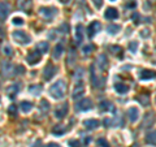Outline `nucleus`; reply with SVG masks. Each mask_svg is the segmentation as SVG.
I'll return each mask as SVG.
<instances>
[{"instance_id":"8fccbe9b","label":"nucleus","mask_w":156,"mask_h":147,"mask_svg":"<svg viewBox=\"0 0 156 147\" xmlns=\"http://www.w3.org/2000/svg\"><path fill=\"white\" fill-rule=\"evenodd\" d=\"M41 145H42V142H41V141H38V142H37V143H35V145H34L33 147H42Z\"/></svg>"},{"instance_id":"4be33fe9","label":"nucleus","mask_w":156,"mask_h":147,"mask_svg":"<svg viewBox=\"0 0 156 147\" xmlns=\"http://www.w3.org/2000/svg\"><path fill=\"white\" fill-rule=\"evenodd\" d=\"M146 142L151 146H156V130H151L146 134Z\"/></svg>"},{"instance_id":"ea45409f","label":"nucleus","mask_w":156,"mask_h":147,"mask_svg":"<svg viewBox=\"0 0 156 147\" xmlns=\"http://www.w3.org/2000/svg\"><path fill=\"white\" fill-rule=\"evenodd\" d=\"M136 48H138V43L136 42H130V45H129V50L131 51V52H136Z\"/></svg>"},{"instance_id":"37998d69","label":"nucleus","mask_w":156,"mask_h":147,"mask_svg":"<svg viewBox=\"0 0 156 147\" xmlns=\"http://www.w3.org/2000/svg\"><path fill=\"white\" fill-rule=\"evenodd\" d=\"M94 2V4H95V7L99 9V8H101V5H103V0H92Z\"/></svg>"},{"instance_id":"f8f14e48","label":"nucleus","mask_w":156,"mask_h":147,"mask_svg":"<svg viewBox=\"0 0 156 147\" xmlns=\"http://www.w3.org/2000/svg\"><path fill=\"white\" fill-rule=\"evenodd\" d=\"M96 65H98V68H99V70H105L107 69V66H108V59H107V56L104 55V53H101V55L98 56Z\"/></svg>"},{"instance_id":"1a4fd4ad","label":"nucleus","mask_w":156,"mask_h":147,"mask_svg":"<svg viewBox=\"0 0 156 147\" xmlns=\"http://www.w3.org/2000/svg\"><path fill=\"white\" fill-rule=\"evenodd\" d=\"M104 125L105 126H122L124 125L122 117H121V115L117 113L115 116V119H105L104 120Z\"/></svg>"},{"instance_id":"a19ab883","label":"nucleus","mask_w":156,"mask_h":147,"mask_svg":"<svg viewBox=\"0 0 156 147\" xmlns=\"http://www.w3.org/2000/svg\"><path fill=\"white\" fill-rule=\"evenodd\" d=\"M12 21H13V23H14V25H18V26L23 25V20H22L21 17H14V18L12 20Z\"/></svg>"},{"instance_id":"f257e3e1","label":"nucleus","mask_w":156,"mask_h":147,"mask_svg":"<svg viewBox=\"0 0 156 147\" xmlns=\"http://www.w3.org/2000/svg\"><path fill=\"white\" fill-rule=\"evenodd\" d=\"M23 72H25V69L21 65H13L9 61L2 63V74L5 78H12L17 74H22Z\"/></svg>"},{"instance_id":"a878e982","label":"nucleus","mask_w":156,"mask_h":147,"mask_svg":"<svg viewBox=\"0 0 156 147\" xmlns=\"http://www.w3.org/2000/svg\"><path fill=\"white\" fill-rule=\"evenodd\" d=\"M99 109L101 112H107V111H113V106H112V103L109 102H101L99 104Z\"/></svg>"},{"instance_id":"dca6fc26","label":"nucleus","mask_w":156,"mask_h":147,"mask_svg":"<svg viewBox=\"0 0 156 147\" xmlns=\"http://www.w3.org/2000/svg\"><path fill=\"white\" fill-rule=\"evenodd\" d=\"M17 5H18V9H21V11L29 12L33 7V0H18Z\"/></svg>"},{"instance_id":"c03bdc74","label":"nucleus","mask_w":156,"mask_h":147,"mask_svg":"<svg viewBox=\"0 0 156 147\" xmlns=\"http://www.w3.org/2000/svg\"><path fill=\"white\" fill-rule=\"evenodd\" d=\"M148 31H150V30H147V29H144V30H143L142 33H140V35H142L143 38H147V37H148V34H150Z\"/></svg>"},{"instance_id":"79ce46f5","label":"nucleus","mask_w":156,"mask_h":147,"mask_svg":"<svg viewBox=\"0 0 156 147\" xmlns=\"http://www.w3.org/2000/svg\"><path fill=\"white\" fill-rule=\"evenodd\" d=\"M69 146L70 147H81V143L77 139H70L69 141Z\"/></svg>"},{"instance_id":"b1692460","label":"nucleus","mask_w":156,"mask_h":147,"mask_svg":"<svg viewBox=\"0 0 156 147\" xmlns=\"http://www.w3.org/2000/svg\"><path fill=\"white\" fill-rule=\"evenodd\" d=\"M35 50L41 53H47L48 50H50V45H48L47 42H39L35 47Z\"/></svg>"},{"instance_id":"20e7f679","label":"nucleus","mask_w":156,"mask_h":147,"mask_svg":"<svg viewBox=\"0 0 156 147\" xmlns=\"http://www.w3.org/2000/svg\"><path fill=\"white\" fill-rule=\"evenodd\" d=\"M90 76H91V83L94 87H103L104 86V80L100 78L98 76V72H96V65L92 64L91 68H90Z\"/></svg>"},{"instance_id":"49530a36","label":"nucleus","mask_w":156,"mask_h":147,"mask_svg":"<svg viewBox=\"0 0 156 147\" xmlns=\"http://www.w3.org/2000/svg\"><path fill=\"white\" fill-rule=\"evenodd\" d=\"M47 147H61L60 145H57V143H48Z\"/></svg>"},{"instance_id":"72a5a7b5","label":"nucleus","mask_w":156,"mask_h":147,"mask_svg":"<svg viewBox=\"0 0 156 147\" xmlns=\"http://www.w3.org/2000/svg\"><path fill=\"white\" fill-rule=\"evenodd\" d=\"M120 30H121L120 25H108V26H107V31H108L109 34H112V35L116 34V33H119Z\"/></svg>"},{"instance_id":"f704fd0d","label":"nucleus","mask_w":156,"mask_h":147,"mask_svg":"<svg viewBox=\"0 0 156 147\" xmlns=\"http://www.w3.org/2000/svg\"><path fill=\"white\" fill-rule=\"evenodd\" d=\"M92 51H94V45H91V43L86 45L83 48H82V52H83V55H85V56H89Z\"/></svg>"},{"instance_id":"bb28decb","label":"nucleus","mask_w":156,"mask_h":147,"mask_svg":"<svg viewBox=\"0 0 156 147\" xmlns=\"http://www.w3.org/2000/svg\"><path fill=\"white\" fill-rule=\"evenodd\" d=\"M39 109H41L42 115L44 116L48 113V111H50V103H48L47 100H42L41 104H39Z\"/></svg>"},{"instance_id":"ddd939ff","label":"nucleus","mask_w":156,"mask_h":147,"mask_svg":"<svg viewBox=\"0 0 156 147\" xmlns=\"http://www.w3.org/2000/svg\"><path fill=\"white\" fill-rule=\"evenodd\" d=\"M39 13L42 14L44 18H47V20H51L53 16L56 14V9L55 8H46V7H42L41 9H39Z\"/></svg>"},{"instance_id":"09e8293b","label":"nucleus","mask_w":156,"mask_h":147,"mask_svg":"<svg viewBox=\"0 0 156 147\" xmlns=\"http://www.w3.org/2000/svg\"><path fill=\"white\" fill-rule=\"evenodd\" d=\"M90 142H91V138H90V137H86V138H85V143L87 145V143H90Z\"/></svg>"},{"instance_id":"7c9ffc66","label":"nucleus","mask_w":156,"mask_h":147,"mask_svg":"<svg viewBox=\"0 0 156 147\" xmlns=\"http://www.w3.org/2000/svg\"><path fill=\"white\" fill-rule=\"evenodd\" d=\"M65 131H66V128L64 125H56L52 129V133L55 135H62V134H65Z\"/></svg>"},{"instance_id":"3c124183","label":"nucleus","mask_w":156,"mask_h":147,"mask_svg":"<svg viewBox=\"0 0 156 147\" xmlns=\"http://www.w3.org/2000/svg\"><path fill=\"white\" fill-rule=\"evenodd\" d=\"M60 2H61V3H64V4H66V3H69L70 0H60Z\"/></svg>"},{"instance_id":"aec40b11","label":"nucleus","mask_w":156,"mask_h":147,"mask_svg":"<svg viewBox=\"0 0 156 147\" xmlns=\"http://www.w3.org/2000/svg\"><path fill=\"white\" fill-rule=\"evenodd\" d=\"M83 125H85V128L86 129H89V130H94L96 128H99V121L95 120V119H89V120H86L83 122Z\"/></svg>"},{"instance_id":"412c9836","label":"nucleus","mask_w":156,"mask_h":147,"mask_svg":"<svg viewBox=\"0 0 156 147\" xmlns=\"http://www.w3.org/2000/svg\"><path fill=\"white\" fill-rule=\"evenodd\" d=\"M104 17L107 18V20H116L117 17H119V12H117V9L116 8H108L105 11V13H104Z\"/></svg>"},{"instance_id":"2f4dec72","label":"nucleus","mask_w":156,"mask_h":147,"mask_svg":"<svg viewBox=\"0 0 156 147\" xmlns=\"http://www.w3.org/2000/svg\"><path fill=\"white\" fill-rule=\"evenodd\" d=\"M136 100H138L140 104L144 106V107H147V106L150 104V98H148V95H146V94L138 96V98H136Z\"/></svg>"},{"instance_id":"a18cd8bd","label":"nucleus","mask_w":156,"mask_h":147,"mask_svg":"<svg viewBox=\"0 0 156 147\" xmlns=\"http://www.w3.org/2000/svg\"><path fill=\"white\" fill-rule=\"evenodd\" d=\"M133 18H134V22L135 23H139V16H138V14H134V16H133Z\"/></svg>"},{"instance_id":"9b49d317","label":"nucleus","mask_w":156,"mask_h":147,"mask_svg":"<svg viewBox=\"0 0 156 147\" xmlns=\"http://www.w3.org/2000/svg\"><path fill=\"white\" fill-rule=\"evenodd\" d=\"M156 78V72L151 70V69H143L139 72V80L142 81H147V80H154Z\"/></svg>"},{"instance_id":"603ef678","label":"nucleus","mask_w":156,"mask_h":147,"mask_svg":"<svg viewBox=\"0 0 156 147\" xmlns=\"http://www.w3.org/2000/svg\"><path fill=\"white\" fill-rule=\"evenodd\" d=\"M112 2H115V0H112Z\"/></svg>"},{"instance_id":"39448f33","label":"nucleus","mask_w":156,"mask_h":147,"mask_svg":"<svg viewBox=\"0 0 156 147\" xmlns=\"http://www.w3.org/2000/svg\"><path fill=\"white\" fill-rule=\"evenodd\" d=\"M68 111H69V106L68 103H62V104L57 106V108L55 109V117L57 120H61L68 115Z\"/></svg>"},{"instance_id":"f03ea898","label":"nucleus","mask_w":156,"mask_h":147,"mask_svg":"<svg viewBox=\"0 0 156 147\" xmlns=\"http://www.w3.org/2000/svg\"><path fill=\"white\" fill-rule=\"evenodd\" d=\"M65 94H66V83L62 80H58L50 87V95L53 99H62Z\"/></svg>"},{"instance_id":"6ab92c4d","label":"nucleus","mask_w":156,"mask_h":147,"mask_svg":"<svg viewBox=\"0 0 156 147\" xmlns=\"http://www.w3.org/2000/svg\"><path fill=\"white\" fill-rule=\"evenodd\" d=\"M62 52H64V45H62V43H58V45H56V46H55V48H53L52 57L55 59V60H58V59L61 57Z\"/></svg>"},{"instance_id":"473e14b6","label":"nucleus","mask_w":156,"mask_h":147,"mask_svg":"<svg viewBox=\"0 0 156 147\" xmlns=\"http://www.w3.org/2000/svg\"><path fill=\"white\" fill-rule=\"evenodd\" d=\"M74 61H76V51L74 50H70L69 52V56H68V60H66V64L72 66L73 64H74Z\"/></svg>"},{"instance_id":"58836bf2","label":"nucleus","mask_w":156,"mask_h":147,"mask_svg":"<svg viewBox=\"0 0 156 147\" xmlns=\"http://www.w3.org/2000/svg\"><path fill=\"white\" fill-rule=\"evenodd\" d=\"M125 7L128 8V9H134V8L136 7V2H135V0H129V2L126 3Z\"/></svg>"},{"instance_id":"7ed1b4c3","label":"nucleus","mask_w":156,"mask_h":147,"mask_svg":"<svg viewBox=\"0 0 156 147\" xmlns=\"http://www.w3.org/2000/svg\"><path fill=\"white\" fill-rule=\"evenodd\" d=\"M12 38L18 43V45H29V43L31 42L30 35H27V34H26L25 31H22V30H16V31H13Z\"/></svg>"},{"instance_id":"9d476101","label":"nucleus","mask_w":156,"mask_h":147,"mask_svg":"<svg viewBox=\"0 0 156 147\" xmlns=\"http://www.w3.org/2000/svg\"><path fill=\"white\" fill-rule=\"evenodd\" d=\"M100 29H101V25L99 21H92L90 23L89 29H87V35H89V38H92L98 31H100Z\"/></svg>"},{"instance_id":"6e6552de","label":"nucleus","mask_w":156,"mask_h":147,"mask_svg":"<svg viewBox=\"0 0 156 147\" xmlns=\"http://www.w3.org/2000/svg\"><path fill=\"white\" fill-rule=\"evenodd\" d=\"M56 73H57V68H56L55 65H53V64H51V63H50V64H47V66L44 68V73H43V78H44L46 81H50L51 78L56 74Z\"/></svg>"},{"instance_id":"c85d7f7f","label":"nucleus","mask_w":156,"mask_h":147,"mask_svg":"<svg viewBox=\"0 0 156 147\" xmlns=\"http://www.w3.org/2000/svg\"><path fill=\"white\" fill-rule=\"evenodd\" d=\"M115 89H116V91L119 92V94H126V92L129 91V87L126 85H124V83H116Z\"/></svg>"},{"instance_id":"4c0bfd02","label":"nucleus","mask_w":156,"mask_h":147,"mask_svg":"<svg viewBox=\"0 0 156 147\" xmlns=\"http://www.w3.org/2000/svg\"><path fill=\"white\" fill-rule=\"evenodd\" d=\"M98 146H100V147H109V143L104 138H99V139H98Z\"/></svg>"},{"instance_id":"c756f323","label":"nucleus","mask_w":156,"mask_h":147,"mask_svg":"<svg viewBox=\"0 0 156 147\" xmlns=\"http://www.w3.org/2000/svg\"><path fill=\"white\" fill-rule=\"evenodd\" d=\"M20 107H21V111L23 112V113H27V112H30L33 109V104L30 102H21V104H20Z\"/></svg>"},{"instance_id":"c9c22d12","label":"nucleus","mask_w":156,"mask_h":147,"mask_svg":"<svg viewBox=\"0 0 156 147\" xmlns=\"http://www.w3.org/2000/svg\"><path fill=\"white\" fill-rule=\"evenodd\" d=\"M3 53H4V55H7V56H12V55H13V50H12V47L5 43V45L3 46Z\"/></svg>"},{"instance_id":"de8ad7c7","label":"nucleus","mask_w":156,"mask_h":147,"mask_svg":"<svg viewBox=\"0 0 156 147\" xmlns=\"http://www.w3.org/2000/svg\"><path fill=\"white\" fill-rule=\"evenodd\" d=\"M3 39H4V33H3L2 29H0V43L3 42Z\"/></svg>"},{"instance_id":"4468645a","label":"nucleus","mask_w":156,"mask_h":147,"mask_svg":"<svg viewBox=\"0 0 156 147\" xmlns=\"http://www.w3.org/2000/svg\"><path fill=\"white\" fill-rule=\"evenodd\" d=\"M11 12V7L5 2H0V20H5Z\"/></svg>"},{"instance_id":"a211bd4d","label":"nucleus","mask_w":156,"mask_h":147,"mask_svg":"<svg viewBox=\"0 0 156 147\" xmlns=\"http://www.w3.org/2000/svg\"><path fill=\"white\" fill-rule=\"evenodd\" d=\"M82 41H83V25L80 23L76 27V43L77 45H81Z\"/></svg>"},{"instance_id":"0eeeda50","label":"nucleus","mask_w":156,"mask_h":147,"mask_svg":"<svg viewBox=\"0 0 156 147\" xmlns=\"http://www.w3.org/2000/svg\"><path fill=\"white\" fill-rule=\"evenodd\" d=\"M91 108H92V102H91V99H89V98H85V99L80 100L76 104L77 111H89Z\"/></svg>"},{"instance_id":"e433bc0d","label":"nucleus","mask_w":156,"mask_h":147,"mask_svg":"<svg viewBox=\"0 0 156 147\" xmlns=\"http://www.w3.org/2000/svg\"><path fill=\"white\" fill-rule=\"evenodd\" d=\"M8 113L11 115V116H16L17 115V107H16V104H12L11 107H9Z\"/></svg>"},{"instance_id":"5701e85b","label":"nucleus","mask_w":156,"mask_h":147,"mask_svg":"<svg viewBox=\"0 0 156 147\" xmlns=\"http://www.w3.org/2000/svg\"><path fill=\"white\" fill-rule=\"evenodd\" d=\"M155 122V117H154V113L152 112H150V113L146 115L144 120H143V128H148Z\"/></svg>"},{"instance_id":"393cba45","label":"nucleus","mask_w":156,"mask_h":147,"mask_svg":"<svg viewBox=\"0 0 156 147\" xmlns=\"http://www.w3.org/2000/svg\"><path fill=\"white\" fill-rule=\"evenodd\" d=\"M83 92H85V87H83V83H80V87H76L74 91H73V99H77V98H80L83 95Z\"/></svg>"},{"instance_id":"2eb2a0df","label":"nucleus","mask_w":156,"mask_h":147,"mask_svg":"<svg viewBox=\"0 0 156 147\" xmlns=\"http://www.w3.org/2000/svg\"><path fill=\"white\" fill-rule=\"evenodd\" d=\"M20 89H21V83H20V82L13 83V85H11V86H9L8 89H7V94L9 95V98H12V99H13V98L18 94Z\"/></svg>"},{"instance_id":"cd10ccee","label":"nucleus","mask_w":156,"mask_h":147,"mask_svg":"<svg viewBox=\"0 0 156 147\" xmlns=\"http://www.w3.org/2000/svg\"><path fill=\"white\" fill-rule=\"evenodd\" d=\"M42 85H33V86H30L29 87V91H30V94L31 95H41V92H42Z\"/></svg>"},{"instance_id":"f3484780","label":"nucleus","mask_w":156,"mask_h":147,"mask_svg":"<svg viewBox=\"0 0 156 147\" xmlns=\"http://www.w3.org/2000/svg\"><path fill=\"white\" fill-rule=\"evenodd\" d=\"M128 116H129V120L131 122H135L136 120L139 119V111L136 107H130L128 109Z\"/></svg>"},{"instance_id":"423d86ee","label":"nucleus","mask_w":156,"mask_h":147,"mask_svg":"<svg viewBox=\"0 0 156 147\" xmlns=\"http://www.w3.org/2000/svg\"><path fill=\"white\" fill-rule=\"evenodd\" d=\"M41 59H42V53L38 52V51L35 50V51H30V52L27 53L26 61H27L30 65H35V64H38V63L41 61Z\"/></svg>"}]
</instances>
